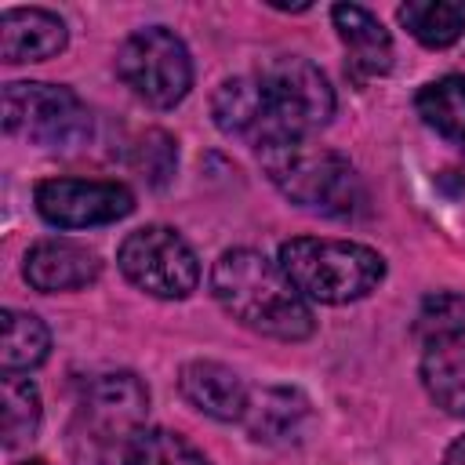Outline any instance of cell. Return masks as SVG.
Returning a JSON list of instances; mask_svg holds the SVG:
<instances>
[{
    "label": "cell",
    "mask_w": 465,
    "mask_h": 465,
    "mask_svg": "<svg viewBox=\"0 0 465 465\" xmlns=\"http://www.w3.org/2000/svg\"><path fill=\"white\" fill-rule=\"evenodd\" d=\"M211 291L218 305L254 334L276 341H302L316 331L309 298L291 283L280 262L254 247L225 251L211 269Z\"/></svg>",
    "instance_id": "cell-1"
},
{
    "label": "cell",
    "mask_w": 465,
    "mask_h": 465,
    "mask_svg": "<svg viewBox=\"0 0 465 465\" xmlns=\"http://www.w3.org/2000/svg\"><path fill=\"white\" fill-rule=\"evenodd\" d=\"M178 389L189 400V407H196L200 414L214 418V421H243L247 414V385L243 378L214 360H193L182 367L178 374Z\"/></svg>",
    "instance_id": "cell-11"
},
{
    "label": "cell",
    "mask_w": 465,
    "mask_h": 465,
    "mask_svg": "<svg viewBox=\"0 0 465 465\" xmlns=\"http://www.w3.org/2000/svg\"><path fill=\"white\" fill-rule=\"evenodd\" d=\"M22 272H25L29 287H36L44 294H58V291H80V287L94 283L98 272H102V262L84 243L40 240V243L29 247Z\"/></svg>",
    "instance_id": "cell-10"
},
{
    "label": "cell",
    "mask_w": 465,
    "mask_h": 465,
    "mask_svg": "<svg viewBox=\"0 0 465 465\" xmlns=\"http://www.w3.org/2000/svg\"><path fill=\"white\" fill-rule=\"evenodd\" d=\"M331 18H334V29L349 51V65L360 76H385L392 69V36L367 7L334 4Z\"/></svg>",
    "instance_id": "cell-14"
},
{
    "label": "cell",
    "mask_w": 465,
    "mask_h": 465,
    "mask_svg": "<svg viewBox=\"0 0 465 465\" xmlns=\"http://www.w3.org/2000/svg\"><path fill=\"white\" fill-rule=\"evenodd\" d=\"M120 80L153 109L178 105L193 87V58L182 36L163 25L131 33L116 54Z\"/></svg>",
    "instance_id": "cell-6"
},
{
    "label": "cell",
    "mask_w": 465,
    "mask_h": 465,
    "mask_svg": "<svg viewBox=\"0 0 465 465\" xmlns=\"http://www.w3.org/2000/svg\"><path fill=\"white\" fill-rule=\"evenodd\" d=\"M414 105H418V116L436 134H443L447 142L465 145V76L450 73V76H440V80L425 84L418 91Z\"/></svg>",
    "instance_id": "cell-18"
},
{
    "label": "cell",
    "mask_w": 465,
    "mask_h": 465,
    "mask_svg": "<svg viewBox=\"0 0 465 465\" xmlns=\"http://www.w3.org/2000/svg\"><path fill=\"white\" fill-rule=\"evenodd\" d=\"M258 156L269 182L305 211L349 214L363 196L352 163L334 149L309 145L305 138H283L258 149Z\"/></svg>",
    "instance_id": "cell-3"
},
{
    "label": "cell",
    "mask_w": 465,
    "mask_h": 465,
    "mask_svg": "<svg viewBox=\"0 0 465 465\" xmlns=\"http://www.w3.org/2000/svg\"><path fill=\"white\" fill-rule=\"evenodd\" d=\"M149 389L131 371L94 374L80 396V425L98 443H131L145 429Z\"/></svg>",
    "instance_id": "cell-9"
},
{
    "label": "cell",
    "mask_w": 465,
    "mask_h": 465,
    "mask_svg": "<svg viewBox=\"0 0 465 465\" xmlns=\"http://www.w3.org/2000/svg\"><path fill=\"white\" fill-rule=\"evenodd\" d=\"M4 127L40 149L73 153L91 138V113L73 87L29 80L4 87Z\"/></svg>",
    "instance_id": "cell-4"
},
{
    "label": "cell",
    "mask_w": 465,
    "mask_h": 465,
    "mask_svg": "<svg viewBox=\"0 0 465 465\" xmlns=\"http://www.w3.org/2000/svg\"><path fill=\"white\" fill-rule=\"evenodd\" d=\"M443 465H465V436H458V440L447 447V454H443Z\"/></svg>",
    "instance_id": "cell-22"
},
{
    "label": "cell",
    "mask_w": 465,
    "mask_h": 465,
    "mask_svg": "<svg viewBox=\"0 0 465 465\" xmlns=\"http://www.w3.org/2000/svg\"><path fill=\"white\" fill-rule=\"evenodd\" d=\"M44 222L58 229L109 225L134 211V193L120 182H87V178H44L33 193Z\"/></svg>",
    "instance_id": "cell-8"
},
{
    "label": "cell",
    "mask_w": 465,
    "mask_h": 465,
    "mask_svg": "<svg viewBox=\"0 0 465 465\" xmlns=\"http://www.w3.org/2000/svg\"><path fill=\"white\" fill-rule=\"evenodd\" d=\"M124 465H211L185 436L171 429H142L124 447Z\"/></svg>",
    "instance_id": "cell-20"
},
{
    "label": "cell",
    "mask_w": 465,
    "mask_h": 465,
    "mask_svg": "<svg viewBox=\"0 0 465 465\" xmlns=\"http://www.w3.org/2000/svg\"><path fill=\"white\" fill-rule=\"evenodd\" d=\"M400 22L407 25V33L425 44V47H450L461 40L465 33V11L458 4H443V0H407L400 4Z\"/></svg>",
    "instance_id": "cell-19"
},
{
    "label": "cell",
    "mask_w": 465,
    "mask_h": 465,
    "mask_svg": "<svg viewBox=\"0 0 465 465\" xmlns=\"http://www.w3.org/2000/svg\"><path fill=\"white\" fill-rule=\"evenodd\" d=\"M0 403H4V443L18 447L40 429V392L29 378L4 374L0 381Z\"/></svg>",
    "instance_id": "cell-21"
},
{
    "label": "cell",
    "mask_w": 465,
    "mask_h": 465,
    "mask_svg": "<svg viewBox=\"0 0 465 465\" xmlns=\"http://www.w3.org/2000/svg\"><path fill=\"white\" fill-rule=\"evenodd\" d=\"M51 352V334L40 316L22 312V309H4L0 316V363L4 374L33 371L47 360Z\"/></svg>",
    "instance_id": "cell-17"
},
{
    "label": "cell",
    "mask_w": 465,
    "mask_h": 465,
    "mask_svg": "<svg viewBox=\"0 0 465 465\" xmlns=\"http://www.w3.org/2000/svg\"><path fill=\"white\" fill-rule=\"evenodd\" d=\"M305 414H309V403H305L302 392H294V389H262L247 400L243 425L254 440L276 443V440L294 436Z\"/></svg>",
    "instance_id": "cell-16"
},
{
    "label": "cell",
    "mask_w": 465,
    "mask_h": 465,
    "mask_svg": "<svg viewBox=\"0 0 465 465\" xmlns=\"http://www.w3.org/2000/svg\"><path fill=\"white\" fill-rule=\"evenodd\" d=\"M421 385L436 407L465 418V331L421 341Z\"/></svg>",
    "instance_id": "cell-15"
},
{
    "label": "cell",
    "mask_w": 465,
    "mask_h": 465,
    "mask_svg": "<svg viewBox=\"0 0 465 465\" xmlns=\"http://www.w3.org/2000/svg\"><path fill=\"white\" fill-rule=\"evenodd\" d=\"M211 116H214L218 131H225L232 138H247L254 149H265V145L276 142L258 76L225 80L211 98Z\"/></svg>",
    "instance_id": "cell-13"
},
{
    "label": "cell",
    "mask_w": 465,
    "mask_h": 465,
    "mask_svg": "<svg viewBox=\"0 0 465 465\" xmlns=\"http://www.w3.org/2000/svg\"><path fill=\"white\" fill-rule=\"evenodd\" d=\"M25 465H47V461H40V458H36V461H25Z\"/></svg>",
    "instance_id": "cell-23"
},
{
    "label": "cell",
    "mask_w": 465,
    "mask_h": 465,
    "mask_svg": "<svg viewBox=\"0 0 465 465\" xmlns=\"http://www.w3.org/2000/svg\"><path fill=\"white\" fill-rule=\"evenodd\" d=\"M65 40V22L47 7H7L0 15V54L11 65L54 58Z\"/></svg>",
    "instance_id": "cell-12"
},
{
    "label": "cell",
    "mask_w": 465,
    "mask_h": 465,
    "mask_svg": "<svg viewBox=\"0 0 465 465\" xmlns=\"http://www.w3.org/2000/svg\"><path fill=\"white\" fill-rule=\"evenodd\" d=\"M265 109L276 131V142L283 138H305L320 131L334 116V87L323 76V69L302 54H276L258 73Z\"/></svg>",
    "instance_id": "cell-5"
},
{
    "label": "cell",
    "mask_w": 465,
    "mask_h": 465,
    "mask_svg": "<svg viewBox=\"0 0 465 465\" xmlns=\"http://www.w3.org/2000/svg\"><path fill=\"white\" fill-rule=\"evenodd\" d=\"M276 262L291 276V283L320 305H345L367 298L385 276V258L378 251L327 236H294L280 243Z\"/></svg>",
    "instance_id": "cell-2"
},
{
    "label": "cell",
    "mask_w": 465,
    "mask_h": 465,
    "mask_svg": "<svg viewBox=\"0 0 465 465\" xmlns=\"http://www.w3.org/2000/svg\"><path fill=\"white\" fill-rule=\"evenodd\" d=\"M120 272L145 294L174 302L189 298L200 283V262L196 251L167 225H145L124 236L116 251Z\"/></svg>",
    "instance_id": "cell-7"
}]
</instances>
